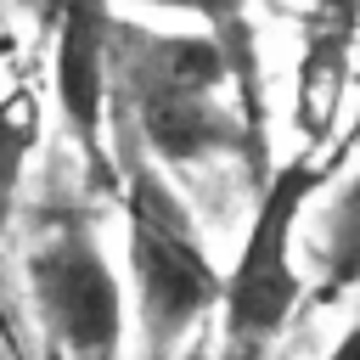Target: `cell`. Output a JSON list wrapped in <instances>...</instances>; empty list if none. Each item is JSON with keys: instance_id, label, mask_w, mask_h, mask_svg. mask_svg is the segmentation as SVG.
I'll return each mask as SVG.
<instances>
[{"instance_id": "2", "label": "cell", "mask_w": 360, "mask_h": 360, "mask_svg": "<svg viewBox=\"0 0 360 360\" xmlns=\"http://www.w3.org/2000/svg\"><path fill=\"white\" fill-rule=\"evenodd\" d=\"M321 191V158L298 152L281 158L259 186H253V214L236 242V259L219 276V354L214 360H264L276 338L292 326L304 304V270L292 259L298 219L309 197Z\"/></svg>"}, {"instance_id": "3", "label": "cell", "mask_w": 360, "mask_h": 360, "mask_svg": "<svg viewBox=\"0 0 360 360\" xmlns=\"http://www.w3.org/2000/svg\"><path fill=\"white\" fill-rule=\"evenodd\" d=\"M22 281L51 360H124L129 292L96 219L84 214L45 219L28 242Z\"/></svg>"}, {"instance_id": "6", "label": "cell", "mask_w": 360, "mask_h": 360, "mask_svg": "<svg viewBox=\"0 0 360 360\" xmlns=\"http://www.w3.org/2000/svg\"><path fill=\"white\" fill-rule=\"evenodd\" d=\"M354 22H360V0H321L309 17V34H304L309 45H304V68H298V118H304L309 141H321L343 107Z\"/></svg>"}, {"instance_id": "5", "label": "cell", "mask_w": 360, "mask_h": 360, "mask_svg": "<svg viewBox=\"0 0 360 360\" xmlns=\"http://www.w3.org/2000/svg\"><path fill=\"white\" fill-rule=\"evenodd\" d=\"M169 11H186L231 62V96L236 112L248 118V135L264 158L270 152V112H264V62H259V28H253V0H152Z\"/></svg>"}, {"instance_id": "7", "label": "cell", "mask_w": 360, "mask_h": 360, "mask_svg": "<svg viewBox=\"0 0 360 360\" xmlns=\"http://www.w3.org/2000/svg\"><path fill=\"white\" fill-rule=\"evenodd\" d=\"M39 141H45V101H39L34 84H11L0 96V236L17 219L22 180H28V163H34Z\"/></svg>"}, {"instance_id": "1", "label": "cell", "mask_w": 360, "mask_h": 360, "mask_svg": "<svg viewBox=\"0 0 360 360\" xmlns=\"http://www.w3.org/2000/svg\"><path fill=\"white\" fill-rule=\"evenodd\" d=\"M112 197L124 219V292L129 321L141 332V360H174V349L214 315L219 276L191 202L169 180L158 158L141 152V141L124 129L112 141Z\"/></svg>"}, {"instance_id": "4", "label": "cell", "mask_w": 360, "mask_h": 360, "mask_svg": "<svg viewBox=\"0 0 360 360\" xmlns=\"http://www.w3.org/2000/svg\"><path fill=\"white\" fill-rule=\"evenodd\" d=\"M112 0H56L51 96L90 180L112 191Z\"/></svg>"}, {"instance_id": "8", "label": "cell", "mask_w": 360, "mask_h": 360, "mask_svg": "<svg viewBox=\"0 0 360 360\" xmlns=\"http://www.w3.org/2000/svg\"><path fill=\"white\" fill-rule=\"evenodd\" d=\"M360 287V163L343 174L326 219H321V270H315V304H338Z\"/></svg>"}, {"instance_id": "9", "label": "cell", "mask_w": 360, "mask_h": 360, "mask_svg": "<svg viewBox=\"0 0 360 360\" xmlns=\"http://www.w3.org/2000/svg\"><path fill=\"white\" fill-rule=\"evenodd\" d=\"M321 360H360V321H354V326H349V332H343V338H338Z\"/></svg>"}]
</instances>
